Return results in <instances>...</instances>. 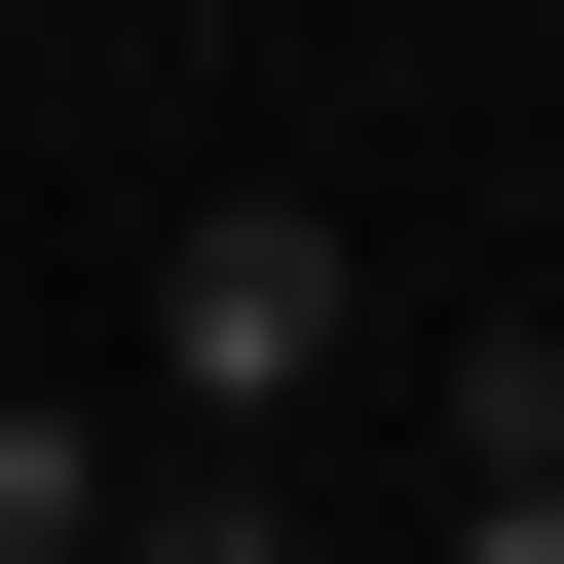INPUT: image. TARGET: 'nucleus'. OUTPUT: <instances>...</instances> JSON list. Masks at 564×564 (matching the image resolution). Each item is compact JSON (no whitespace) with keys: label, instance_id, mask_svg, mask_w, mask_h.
<instances>
[{"label":"nucleus","instance_id":"nucleus-1","mask_svg":"<svg viewBox=\"0 0 564 564\" xmlns=\"http://www.w3.org/2000/svg\"><path fill=\"white\" fill-rule=\"evenodd\" d=\"M339 339H377V263H339V188H188V226H151V414H188V452H263V414H339Z\"/></svg>","mask_w":564,"mask_h":564},{"label":"nucleus","instance_id":"nucleus-2","mask_svg":"<svg viewBox=\"0 0 564 564\" xmlns=\"http://www.w3.org/2000/svg\"><path fill=\"white\" fill-rule=\"evenodd\" d=\"M0 564H113V414H39V377H0Z\"/></svg>","mask_w":564,"mask_h":564},{"label":"nucleus","instance_id":"nucleus-3","mask_svg":"<svg viewBox=\"0 0 564 564\" xmlns=\"http://www.w3.org/2000/svg\"><path fill=\"white\" fill-rule=\"evenodd\" d=\"M113 564H302V489H263V452H151V489H113Z\"/></svg>","mask_w":564,"mask_h":564},{"label":"nucleus","instance_id":"nucleus-4","mask_svg":"<svg viewBox=\"0 0 564 564\" xmlns=\"http://www.w3.org/2000/svg\"><path fill=\"white\" fill-rule=\"evenodd\" d=\"M452 564H564V452H452Z\"/></svg>","mask_w":564,"mask_h":564}]
</instances>
